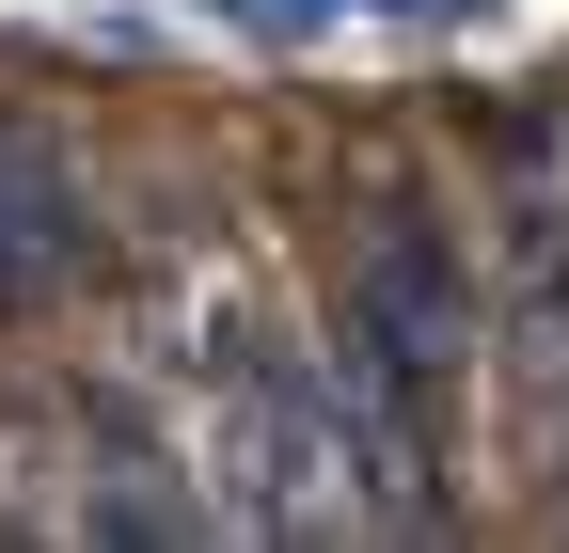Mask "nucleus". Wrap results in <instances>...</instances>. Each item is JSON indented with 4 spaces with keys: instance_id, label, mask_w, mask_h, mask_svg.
Instances as JSON below:
<instances>
[{
    "instance_id": "1",
    "label": "nucleus",
    "mask_w": 569,
    "mask_h": 553,
    "mask_svg": "<svg viewBox=\"0 0 569 553\" xmlns=\"http://www.w3.org/2000/svg\"><path fill=\"white\" fill-rule=\"evenodd\" d=\"M190 364H206V459H222V522L301 537V522H317V459H332V380L284 349L269 316H206V332H190Z\"/></svg>"
},
{
    "instance_id": "2",
    "label": "nucleus",
    "mask_w": 569,
    "mask_h": 553,
    "mask_svg": "<svg viewBox=\"0 0 569 553\" xmlns=\"http://www.w3.org/2000/svg\"><path fill=\"white\" fill-rule=\"evenodd\" d=\"M63 443H80V491H63V522H80V537H206V491L174 474V443L142 428L111 380L63 395Z\"/></svg>"
},
{
    "instance_id": "3",
    "label": "nucleus",
    "mask_w": 569,
    "mask_h": 553,
    "mask_svg": "<svg viewBox=\"0 0 569 553\" xmlns=\"http://www.w3.org/2000/svg\"><path fill=\"white\" fill-rule=\"evenodd\" d=\"M80 269H96V190H80V159H63L48 127L0 111V316H48Z\"/></svg>"
}]
</instances>
